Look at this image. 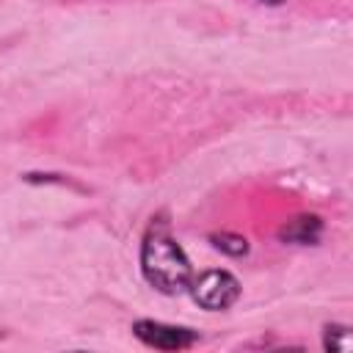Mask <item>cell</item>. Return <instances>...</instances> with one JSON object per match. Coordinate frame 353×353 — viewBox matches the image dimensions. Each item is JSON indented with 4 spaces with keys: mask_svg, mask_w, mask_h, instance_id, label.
<instances>
[{
    "mask_svg": "<svg viewBox=\"0 0 353 353\" xmlns=\"http://www.w3.org/2000/svg\"><path fill=\"white\" fill-rule=\"evenodd\" d=\"M141 273L154 290L165 295H179L193 281V268L182 245L165 229L154 226L149 229L141 245Z\"/></svg>",
    "mask_w": 353,
    "mask_h": 353,
    "instance_id": "cell-1",
    "label": "cell"
},
{
    "mask_svg": "<svg viewBox=\"0 0 353 353\" xmlns=\"http://www.w3.org/2000/svg\"><path fill=\"white\" fill-rule=\"evenodd\" d=\"M193 301L207 312H223L240 298V281L229 270H204L190 281Z\"/></svg>",
    "mask_w": 353,
    "mask_h": 353,
    "instance_id": "cell-2",
    "label": "cell"
},
{
    "mask_svg": "<svg viewBox=\"0 0 353 353\" xmlns=\"http://www.w3.org/2000/svg\"><path fill=\"white\" fill-rule=\"evenodd\" d=\"M132 334L154 350H185L199 339V334L193 328L168 325L160 320H138V323H132Z\"/></svg>",
    "mask_w": 353,
    "mask_h": 353,
    "instance_id": "cell-3",
    "label": "cell"
},
{
    "mask_svg": "<svg viewBox=\"0 0 353 353\" xmlns=\"http://www.w3.org/2000/svg\"><path fill=\"white\" fill-rule=\"evenodd\" d=\"M323 237V221L317 215H298L279 229V240L292 245H314Z\"/></svg>",
    "mask_w": 353,
    "mask_h": 353,
    "instance_id": "cell-4",
    "label": "cell"
},
{
    "mask_svg": "<svg viewBox=\"0 0 353 353\" xmlns=\"http://www.w3.org/2000/svg\"><path fill=\"white\" fill-rule=\"evenodd\" d=\"M323 347L331 353H347L353 347V336L347 325H325L323 328Z\"/></svg>",
    "mask_w": 353,
    "mask_h": 353,
    "instance_id": "cell-5",
    "label": "cell"
},
{
    "mask_svg": "<svg viewBox=\"0 0 353 353\" xmlns=\"http://www.w3.org/2000/svg\"><path fill=\"white\" fill-rule=\"evenodd\" d=\"M210 240H212V245H215V248H221V251H223V254H229V256H243V254L248 251V243H245V237H240V234H232V232H221V234H212Z\"/></svg>",
    "mask_w": 353,
    "mask_h": 353,
    "instance_id": "cell-6",
    "label": "cell"
},
{
    "mask_svg": "<svg viewBox=\"0 0 353 353\" xmlns=\"http://www.w3.org/2000/svg\"><path fill=\"white\" fill-rule=\"evenodd\" d=\"M259 3H268V6H281L284 0H259Z\"/></svg>",
    "mask_w": 353,
    "mask_h": 353,
    "instance_id": "cell-7",
    "label": "cell"
}]
</instances>
